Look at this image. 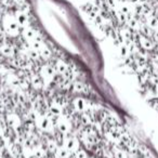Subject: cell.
Returning <instances> with one entry per match:
<instances>
[{
	"label": "cell",
	"instance_id": "17",
	"mask_svg": "<svg viewBox=\"0 0 158 158\" xmlns=\"http://www.w3.org/2000/svg\"><path fill=\"white\" fill-rule=\"evenodd\" d=\"M73 157L74 158H89V153L87 149L81 148V147H80L77 152L74 153Z\"/></svg>",
	"mask_w": 158,
	"mask_h": 158
},
{
	"label": "cell",
	"instance_id": "10",
	"mask_svg": "<svg viewBox=\"0 0 158 158\" xmlns=\"http://www.w3.org/2000/svg\"><path fill=\"white\" fill-rule=\"evenodd\" d=\"M13 14H14L15 18H16V22H18V25H20L21 30L30 26V16H28V14H27V12L23 11V10H16Z\"/></svg>",
	"mask_w": 158,
	"mask_h": 158
},
{
	"label": "cell",
	"instance_id": "16",
	"mask_svg": "<svg viewBox=\"0 0 158 158\" xmlns=\"http://www.w3.org/2000/svg\"><path fill=\"white\" fill-rule=\"evenodd\" d=\"M147 27L149 30H155V32H158V18H156L155 16H148L147 18Z\"/></svg>",
	"mask_w": 158,
	"mask_h": 158
},
{
	"label": "cell",
	"instance_id": "1",
	"mask_svg": "<svg viewBox=\"0 0 158 158\" xmlns=\"http://www.w3.org/2000/svg\"><path fill=\"white\" fill-rule=\"evenodd\" d=\"M1 24H2L3 34L7 36H9L10 38H16L18 36L21 35L20 25L16 22L14 14L13 13H6L2 15L1 18Z\"/></svg>",
	"mask_w": 158,
	"mask_h": 158
},
{
	"label": "cell",
	"instance_id": "15",
	"mask_svg": "<svg viewBox=\"0 0 158 158\" xmlns=\"http://www.w3.org/2000/svg\"><path fill=\"white\" fill-rule=\"evenodd\" d=\"M72 89H73V92L76 94H85L87 93V86H86L85 82H82L81 80H76V81L73 82L72 85Z\"/></svg>",
	"mask_w": 158,
	"mask_h": 158
},
{
	"label": "cell",
	"instance_id": "14",
	"mask_svg": "<svg viewBox=\"0 0 158 158\" xmlns=\"http://www.w3.org/2000/svg\"><path fill=\"white\" fill-rule=\"evenodd\" d=\"M49 111L51 113V115H53L54 117L63 115V105L61 103L56 102V101H52L49 104Z\"/></svg>",
	"mask_w": 158,
	"mask_h": 158
},
{
	"label": "cell",
	"instance_id": "8",
	"mask_svg": "<svg viewBox=\"0 0 158 158\" xmlns=\"http://www.w3.org/2000/svg\"><path fill=\"white\" fill-rule=\"evenodd\" d=\"M6 123L7 125L12 129V130H18L20 128H22L23 126V121L21 119L20 115H18L14 111H11V113H8L6 116Z\"/></svg>",
	"mask_w": 158,
	"mask_h": 158
},
{
	"label": "cell",
	"instance_id": "12",
	"mask_svg": "<svg viewBox=\"0 0 158 158\" xmlns=\"http://www.w3.org/2000/svg\"><path fill=\"white\" fill-rule=\"evenodd\" d=\"M0 54L7 59H13L16 54V51L11 44L3 41L2 44H0Z\"/></svg>",
	"mask_w": 158,
	"mask_h": 158
},
{
	"label": "cell",
	"instance_id": "13",
	"mask_svg": "<svg viewBox=\"0 0 158 158\" xmlns=\"http://www.w3.org/2000/svg\"><path fill=\"white\" fill-rule=\"evenodd\" d=\"M28 80H30V87H32L36 91H40L44 88V83L39 74H32L28 77Z\"/></svg>",
	"mask_w": 158,
	"mask_h": 158
},
{
	"label": "cell",
	"instance_id": "11",
	"mask_svg": "<svg viewBox=\"0 0 158 158\" xmlns=\"http://www.w3.org/2000/svg\"><path fill=\"white\" fill-rule=\"evenodd\" d=\"M138 42L140 48L143 51H152V50L155 49V44L152 41V39L149 38L148 36L143 35V34H140L138 37Z\"/></svg>",
	"mask_w": 158,
	"mask_h": 158
},
{
	"label": "cell",
	"instance_id": "3",
	"mask_svg": "<svg viewBox=\"0 0 158 158\" xmlns=\"http://www.w3.org/2000/svg\"><path fill=\"white\" fill-rule=\"evenodd\" d=\"M38 74L40 75L41 79L44 83V87H49L55 81V78L58 76L55 69L53 67V65L50 64H44L39 69Z\"/></svg>",
	"mask_w": 158,
	"mask_h": 158
},
{
	"label": "cell",
	"instance_id": "7",
	"mask_svg": "<svg viewBox=\"0 0 158 158\" xmlns=\"http://www.w3.org/2000/svg\"><path fill=\"white\" fill-rule=\"evenodd\" d=\"M21 36L23 37L24 41H25L27 44H30L32 42H34V41L38 40V39H41V37L38 34V32H37L35 28H32V26L23 28L22 32H21Z\"/></svg>",
	"mask_w": 158,
	"mask_h": 158
},
{
	"label": "cell",
	"instance_id": "9",
	"mask_svg": "<svg viewBox=\"0 0 158 158\" xmlns=\"http://www.w3.org/2000/svg\"><path fill=\"white\" fill-rule=\"evenodd\" d=\"M53 67L55 69L56 74L60 75V76H63V77H66L70 76V67L69 65L62 59H56L54 61V64H53Z\"/></svg>",
	"mask_w": 158,
	"mask_h": 158
},
{
	"label": "cell",
	"instance_id": "2",
	"mask_svg": "<svg viewBox=\"0 0 158 158\" xmlns=\"http://www.w3.org/2000/svg\"><path fill=\"white\" fill-rule=\"evenodd\" d=\"M35 126L40 130V131L47 133V134H53L55 131V126H54V118H51L44 114H38L35 113V116L32 117Z\"/></svg>",
	"mask_w": 158,
	"mask_h": 158
},
{
	"label": "cell",
	"instance_id": "18",
	"mask_svg": "<svg viewBox=\"0 0 158 158\" xmlns=\"http://www.w3.org/2000/svg\"><path fill=\"white\" fill-rule=\"evenodd\" d=\"M9 73H10L9 66H8L7 64H4V63H2V62H0V76L4 77Z\"/></svg>",
	"mask_w": 158,
	"mask_h": 158
},
{
	"label": "cell",
	"instance_id": "6",
	"mask_svg": "<svg viewBox=\"0 0 158 158\" xmlns=\"http://www.w3.org/2000/svg\"><path fill=\"white\" fill-rule=\"evenodd\" d=\"M72 106L78 113H87L91 109V102L88 99L82 97L81 95H77L75 99L72 101Z\"/></svg>",
	"mask_w": 158,
	"mask_h": 158
},
{
	"label": "cell",
	"instance_id": "20",
	"mask_svg": "<svg viewBox=\"0 0 158 158\" xmlns=\"http://www.w3.org/2000/svg\"><path fill=\"white\" fill-rule=\"evenodd\" d=\"M3 34V28H2V24H1V20H0V35Z\"/></svg>",
	"mask_w": 158,
	"mask_h": 158
},
{
	"label": "cell",
	"instance_id": "4",
	"mask_svg": "<svg viewBox=\"0 0 158 158\" xmlns=\"http://www.w3.org/2000/svg\"><path fill=\"white\" fill-rule=\"evenodd\" d=\"M61 146L64 149H66L68 153H70L73 156L74 153L77 152L80 148V140L75 135H72L70 133L69 134H64L62 135Z\"/></svg>",
	"mask_w": 158,
	"mask_h": 158
},
{
	"label": "cell",
	"instance_id": "5",
	"mask_svg": "<svg viewBox=\"0 0 158 158\" xmlns=\"http://www.w3.org/2000/svg\"><path fill=\"white\" fill-rule=\"evenodd\" d=\"M54 126H55V130H58L61 135L69 134L73 129L72 121L64 114L54 117Z\"/></svg>",
	"mask_w": 158,
	"mask_h": 158
},
{
	"label": "cell",
	"instance_id": "19",
	"mask_svg": "<svg viewBox=\"0 0 158 158\" xmlns=\"http://www.w3.org/2000/svg\"><path fill=\"white\" fill-rule=\"evenodd\" d=\"M2 137H4V129H3V126L0 123V139L2 138Z\"/></svg>",
	"mask_w": 158,
	"mask_h": 158
}]
</instances>
